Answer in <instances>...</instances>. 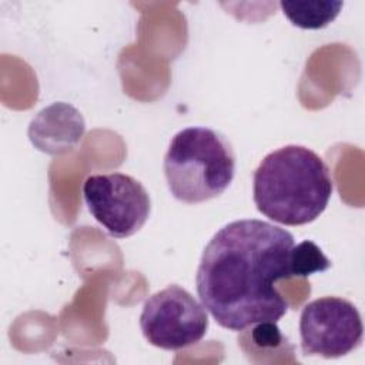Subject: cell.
I'll return each mask as SVG.
<instances>
[{"label": "cell", "instance_id": "obj_1", "mask_svg": "<svg viewBox=\"0 0 365 365\" xmlns=\"http://www.w3.org/2000/svg\"><path fill=\"white\" fill-rule=\"evenodd\" d=\"M289 231L262 220H237L222 227L202 251L197 292L218 325L244 331L258 322H277L288 302L275 288L291 275Z\"/></svg>", "mask_w": 365, "mask_h": 365}, {"label": "cell", "instance_id": "obj_2", "mask_svg": "<svg viewBox=\"0 0 365 365\" xmlns=\"http://www.w3.org/2000/svg\"><path fill=\"white\" fill-rule=\"evenodd\" d=\"M334 181L325 161L311 148L289 144L267 154L252 175L257 210L282 225L317 220L332 195Z\"/></svg>", "mask_w": 365, "mask_h": 365}, {"label": "cell", "instance_id": "obj_3", "mask_svg": "<svg viewBox=\"0 0 365 365\" xmlns=\"http://www.w3.org/2000/svg\"><path fill=\"white\" fill-rule=\"evenodd\" d=\"M168 190L181 202L198 204L221 195L235 174L230 141L208 127L178 131L164 157Z\"/></svg>", "mask_w": 365, "mask_h": 365}, {"label": "cell", "instance_id": "obj_4", "mask_svg": "<svg viewBox=\"0 0 365 365\" xmlns=\"http://www.w3.org/2000/svg\"><path fill=\"white\" fill-rule=\"evenodd\" d=\"M144 338L154 346L178 351L198 344L208 329V317L185 288L171 284L148 297L140 315Z\"/></svg>", "mask_w": 365, "mask_h": 365}, {"label": "cell", "instance_id": "obj_5", "mask_svg": "<svg viewBox=\"0 0 365 365\" xmlns=\"http://www.w3.org/2000/svg\"><path fill=\"white\" fill-rule=\"evenodd\" d=\"M83 197L90 214L113 238L134 235L143 228L151 210L144 185L123 173L87 177Z\"/></svg>", "mask_w": 365, "mask_h": 365}, {"label": "cell", "instance_id": "obj_6", "mask_svg": "<svg viewBox=\"0 0 365 365\" xmlns=\"http://www.w3.org/2000/svg\"><path fill=\"white\" fill-rule=\"evenodd\" d=\"M299 335L305 355L339 358L361 345L364 327L352 302L341 297H322L302 308Z\"/></svg>", "mask_w": 365, "mask_h": 365}, {"label": "cell", "instance_id": "obj_7", "mask_svg": "<svg viewBox=\"0 0 365 365\" xmlns=\"http://www.w3.org/2000/svg\"><path fill=\"white\" fill-rule=\"evenodd\" d=\"M84 133L83 114L64 101L53 103L40 110L27 130L30 143L48 155H63L73 151L80 144Z\"/></svg>", "mask_w": 365, "mask_h": 365}, {"label": "cell", "instance_id": "obj_8", "mask_svg": "<svg viewBox=\"0 0 365 365\" xmlns=\"http://www.w3.org/2000/svg\"><path fill=\"white\" fill-rule=\"evenodd\" d=\"M279 6L294 26L318 30L335 20L344 3L341 0H282Z\"/></svg>", "mask_w": 365, "mask_h": 365}, {"label": "cell", "instance_id": "obj_9", "mask_svg": "<svg viewBox=\"0 0 365 365\" xmlns=\"http://www.w3.org/2000/svg\"><path fill=\"white\" fill-rule=\"evenodd\" d=\"M291 275L292 277H308L315 272L327 271L331 267V261L324 255L321 248L305 240L291 250Z\"/></svg>", "mask_w": 365, "mask_h": 365}, {"label": "cell", "instance_id": "obj_10", "mask_svg": "<svg viewBox=\"0 0 365 365\" xmlns=\"http://www.w3.org/2000/svg\"><path fill=\"white\" fill-rule=\"evenodd\" d=\"M251 341L259 348H277L284 342V336L275 322H258L251 331Z\"/></svg>", "mask_w": 365, "mask_h": 365}]
</instances>
